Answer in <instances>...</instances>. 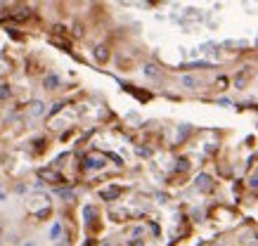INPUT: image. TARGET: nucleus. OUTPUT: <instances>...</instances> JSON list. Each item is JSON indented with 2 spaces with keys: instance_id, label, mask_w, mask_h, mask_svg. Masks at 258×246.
<instances>
[{
  "instance_id": "obj_10",
  "label": "nucleus",
  "mask_w": 258,
  "mask_h": 246,
  "mask_svg": "<svg viewBox=\"0 0 258 246\" xmlns=\"http://www.w3.org/2000/svg\"><path fill=\"white\" fill-rule=\"evenodd\" d=\"M10 95H12V90H10V86H0V100H8Z\"/></svg>"
},
{
  "instance_id": "obj_6",
  "label": "nucleus",
  "mask_w": 258,
  "mask_h": 246,
  "mask_svg": "<svg viewBox=\"0 0 258 246\" xmlns=\"http://www.w3.org/2000/svg\"><path fill=\"white\" fill-rule=\"evenodd\" d=\"M107 57H109V50L104 48V45H97V48H95V59H97V62H107Z\"/></svg>"
},
{
  "instance_id": "obj_2",
  "label": "nucleus",
  "mask_w": 258,
  "mask_h": 246,
  "mask_svg": "<svg viewBox=\"0 0 258 246\" xmlns=\"http://www.w3.org/2000/svg\"><path fill=\"white\" fill-rule=\"evenodd\" d=\"M195 185H197V190H199V192H211L213 190L211 175H206V173H199V175H197Z\"/></svg>"
},
{
  "instance_id": "obj_4",
  "label": "nucleus",
  "mask_w": 258,
  "mask_h": 246,
  "mask_svg": "<svg viewBox=\"0 0 258 246\" xmlns=\"http://www.w3.org/2000/svg\"><path fill=\"white\" fill-rule=\"evenodd\" d=\"M118 194H121V187H116V185H111V187H104V190L100 192V197H102V199H107V201L116 199Z\"/></svg>"
},
{
  "instance_id": "obj_1",
  "label": "nucleus",
  "mask_w": 258,
  "mask_h": 246,
  "mask_svg": "<svg viewBox=\"0 0 258 246\" xmlns=\"http://www.w3.org/2000/svg\"><path fill=\"white\" fill-rule=\"evenodd\" d=\"M45 114H47V104L43 102V100H33V102L29 104V116L40 119V116H45Z\"/></svg>"
},
{
  "instance_id": "obj_11",
  "label": "nucleus",
  "mask_w": 258,
  "mask_h": 246,
  "mask_svg": "<svg viewBox=\"0 0 258 246\" xmlns=\"http://www.w3.org/2000/svg\"><path fill=\"white\" fill-rule=\"evenodd\" d=\"M249 187H253V190H258V173H253L249 178Z\"/></svg>"
},
{
  "instance_id": "obj_8",
  "label": "nucleus",
  "mask_w": 258,
  "mask_h": 246,
  "mask_svg": "<svg viewBox=\"0 0 258 246\" xmlns=\"http://www.w3.org/2000/svg\"><path fill=\"white\" fill-rule=\"evenodd\" d=\"M59 237H62V225H59V222H55V225H52V230H50V239H52V241H57Z\"/></svg>"
},
{
  "instance_id": "obj_14",
  "label": "nucleus",
  "mask_w": 258,
  "mask_h": 246,
  "mask_svg": "<svg viewBox=\"0 0 258 246\" xmlns=\"http://www.w3.org/2000/svg\"><path fill=\"white\" fill-rule=\"evenodd\" d=\"M102 246H109V244H102Z\"/></svg>"
},
{
  "instance_id": "obj_13",
  "label": "nucleus",
  "mask_w": 258,
  "mask_h": 246,
  "mask_svg": "<svg viewBox=\"0 0 258 246\" xmlns=\"http://www.w3.org/2000/svg\"><path fill=\"white\" fill-rule=\"evenodd\" d=\"M24 246H36V244H33V241H26V244H24Z\"/></svg>"
},
{
  "instance_id": "obj_3",
  "label": "nucleus",
  "mask_w": 258,
  "mask_h": 246,
  "mask_svg": "<svg viewBox=\"0 0 258 246\" xmlns=\"http://www.w3.org/2000/svg\"><path fill=\"white\" fill-rule=\"evenodd\" d=\"M180 86L185 88V90H197V88L202 86V80L197 78V76H192V73H182L180 76Z\"/></svg>"
},
{
  "instance_id": "obj_9",
  "label": "nucleus",
  "mask_w": 258,
  "mask_h": 246,
  "mask_svg": "<svg viewBox=\"0 0 258 246\" xmlns=\"http://www.w3.org/2000/svg\"><path fill=\"white\" fill-rule=\"evenodd\" d=\"M45 88H47V90H55V88H59V78H57V76H47V78H45Z\"/></svg>"
},
{
  "instance_id": "obj_5",
  "label": "nucleus",
  "mask_w": 258,
  "mask_h": 246,
  "mask_svg": "<svg viewBox=\"0 0 258 246\" xmlns=\"http://www.w3.org/2000/svg\"><path fill=\"white\" fill-rule=\"evenodd\" d=\"M142 71H145L147 78H161V71H159L154 64H145V66H142Z\"/></svg>"
},
{
  "instance_id": "obj_7",
  "label": "nucleus",
  "mask_w": 258,
  "mask_h": 246,
  "mask_svg": "<svg viewBox=\"0 0 258 246\" xmlns=\"http://www.w3.org/2000/svg\"><path fill=\"white\" fill-rule=\"evenodd\" d=\"M104 166V159L102 156H90V159L86 161V168H102Z\"/></svg>"
},
{
  "instance_id": "obj_12",
  "label": "nucleus",
  "mask_w": 258,
  "mask_h": 246,
  "mask_svg": "<svg viewBox=\"0 0 258 246\" xmlns=\"http://www.w3.org/2000/svg\"><path fill=\"white\" fill-rule=\"evenodd\" d=\"M3 199H5V190H3V187H0V201H3Z\"/></svg>"
}]
</instances>
